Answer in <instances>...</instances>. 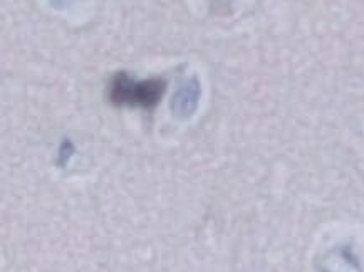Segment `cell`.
<instances>
[{
  "label": "cell",
  "mask_w": 364,
  "mask_h": 272,
  "mask_svg": "<svg viewBox=\"0 0 364 272\" xmlns=\"http://www.w3.org/2000/svg\"><path fill=\"white\" fill-rule=\"evenodd\" d=\"M166 91L165 79L134 81L126 72H118L109 84V99L116 106L155 108Z\"/></svg>",
  "instance_id": "1"
},
{
  "label": "cell",
  "mask_w": 364,
  "mask_h": 272,
  "mask_svg": "<svg viewBox=\"0 0 364 272\" xmlns=\"http://www.w3.org/2000/svg\"><path fill=\"white\" fill-rule=\"evenodd\" d=\"M200 101V81L196 76H191L180 86L171 99V111L180 120H187L195 113Z\"/></svg>",
  "instance_id": "2"
},
{
  "label": "cell",
  "mask_w": 364,
  "mask_h": 272,
  "mask_svg": "<svg viewBox=\"0 0 364 272\" xmlns=\"http://www.w3.org/2000/svg\"><path fill=\"white\" fill-rule=\"evenodd\" d=\"M72 153H74V146H72L71 141H68L65 140L63 146H61V157H59V163L61 165H64L65 161L69 160V157L72 155Z\"/></svg>",
  "instance_id": "3"
},
{
  "label": "cell",
  "mask_w": 364,
  "mask_h": 272,
  "mask_svg": "<svg viewBox=\"0 0 364 272\" xmlns=\"http://www.w3.org/2000/svg\"><path fill=\"white\" fill-rule=\"evenodd\" d=\"M56 2H61V0H56Z\"/></svg>",
  "instance_id": "4"
}]
</instances>
